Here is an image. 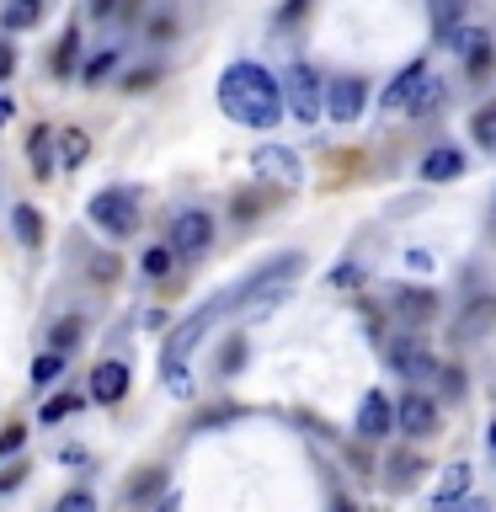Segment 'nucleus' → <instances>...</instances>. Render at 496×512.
<instances>
[{
  "mask_svg": "<svg viewBox=\"0 0 496 512\" xmlns=\"http://www.w3.org/2000/svg\"><path fill=\"white\" fill-rule=\"evenodd\" d=\"M219 107L246 128H272L283 118V86L262 70V64L240 59L219 75Z\"/></svg>",
  "mask_w": 496,
  "mask_h": 512,
  "instance_id": "f257e3e1",
  "label": "nucleus"
},
{
  "mask_svg": "<svg viewBox=\"0 0 496 512\" xmlns=\"http://www.w3.org/2000/svg\"><path fill=\"white\" fill-rule=\"evenodd\" d=\"M86 219H91L102 235L123 240V235L139 230V203H134V192H128V187H102V192L86 203Z\"/></svg>",
  "mask_w": 496,
  "mask_h": 512,
  "instance_id": "f03ea898",
  "label": "nucleus"
},
{
  "mask_svg": "<svg viewBox=\"0 0 496 512\" xmlns=\"http://www.w3.org/2000/svg\"><path fill=\"white\" fill-rule=\"evenodd\" d=\"M283 107L294 112L299 123H320V80L310 64H288L283 75Z\"/></svg>",
  "mask_w": 496,
  "mask_h": 512,
  "instance_id": "7ed1b4c3",
  "label": "nucleus"
},
{
  "mask_svg": "<svg viewBox=\"0 0 496 512\" xmlns=\"http://www.w3.org/2000/svg\"><path fill=\"white\" fill-rule=\"evenodd\" d=\"M208 240H214V219L198 214V208H187V214L171 219V251L176 256H198Z\"/></svg>",
  "mask_w": 496,
  "mask_h": 512,
  "instance_id": "20e7f679",
  "label": "nucleus"
},
{
  "mask_svg": "<svg viewBox=\"0 0 496 512\" xmlns=\"http://www.w3.org/2000/svg\"><path fill=\"white\" fill-rule=\"evenodd\" d=\"M390 368H395V374H406L411 384H427V379L443 374V368L422 352V342H411V336H395V342H390Z\"/></svg>",
  "mask_w": 496,
  "mask_h": 512,
  "instance_id": "39448f33",
  "label": "nucleus"
},
{
  "mask_svg": "<svg viewBox=\"0 0 496 512\" xmlns=\"http://www.w3.org/2000/svg\"><path fill=\"white\" fill-rule=\"evenodd\" d=\"M251 166H256V176H267V182H283V187L299 182V155L283 150V144H256Z\"/></svg>",
  "mask_w": 496,
  "mask_h": 512,
  "instance_id": "423d86ee",
  "label": "nucleus"
},
{
  "mask_svg": "<svg viewBox=\"0 0 496 512\" xmlns=\"http://www.w3.org/2000/svg\"><path fill=\"white\" fill-rule=\"evenodd\" d=\"M128 384H134V374H128V363H118V358L91 368V400H102V406H118L128 395Z\"/></svg>",
  "mask_w": 496,
  "mask_h": 512,
  "instance_id": "0eeeda50",
  "label": "nucleus"
},
{
  "mask_svg": "<svg viewBox=\"0 0 496 512\" xmlns=\"http://www.w3.org/2000/svg\"><path fill=\"white\" fill-rule=\"evenodd\" d=\"M326 112H331L336 123H358V112H363V80L358 75L331 80V86H326Z\"/></svg>",
  "mask_w": 496,
  "mask_h": 512,
  "instance_id": "6e6552de",
  "label": "nucleus"
},
{
  "mask_svg": "<svg viewBox=\"0 0 496 512\" xmlns=\"http://www.w3.org/2000/svg\"><path fill=\"white\" fill-rule=\"evenodd\" d=\"M395 422L411 432V438H427V432H438V406H432L427 395H406L395 406Z\"/></svg>",
  "mask_w": 496,
  "mask_h": 512,
  "instance_id": "1a4fd4ad",
  "label": "nucleus"
},
{
  "mask_svg": "<svg viewBox=\"0 0 496 512\" xmlns=\"http://www.w3.org/2000/svg\"><path fill=\"white\" fill-rule=\"evenodd\" d=\"M422 80H427V64H406V70L390 80V91H384V112H411L416 91H422Z\"/></svg>",
  "mask_w": 496,
  "mask_h": 512,
  "instance_id": "9d476101",
  "label": "nucleus"
},
{
  "mask_svg": "<svg viewBox=\"0 0 496 512\" xmlns=\"http://www.w3.org/2000/svg\"><path fill=\"white\" fill-rule=\"evenodd\" d=\"M390 422H395V406H390L379 390H368L363 406H358V432H363V438H384V432H390Z\"/></svg>",
  "mask_w": 496,
  "mask_h": 512,
  "instance_id": "9b49d317",
  "label": "nucleus"
},
{
  "mask_svg": "<svg viewBox=\"0 0 496 512\" xmlns=\"http://www.w3.org/2000/svg\"><path fill=\"white\" fill-rule=\"evenodd\" d=\"M54 134L59 128H32V139H27V160H32V176H54Z\"/></svg>",
  "mask_w": 496,
  "mask_h": 512,
  "instance_id": "f8f14e48",
  "label": "nucleus"
},
{
  "mask_svg": "<svg viewBox=\"0 0 496 512\" xmlns=\"http://www.w3.org/2000/svg\"><path fill=\"white\" fill-rule=\"evenodd\" d=\"M422 176L427 182H454V176H464V155L454 150V144H443V150H432L422 160Z\"/></svg>",
  "mask_w": 496,
  "mask_h": 512,
  "instance_id": "ddd939ff",
  "label": "nucleus"
},
{
  "mask_svg": "<svg viewBox=\"0 0 496 512\" xmlns=\"http://www.w3.org/2000/svg\"><path fill=\"white\" fill-rule=\"evenodd\" d=\"M11 230H16V240L32 251V246H43V214L32 203H16L11 208Z\"/></svg>",
  "mask_w": 496,
  "mask_h": 512,
  "instance_id": "4468645a",
  "label": "nucleus"
},
{
  "mask_svg": "<svg viewBox=\"0 0 496 512\" xmlns=\"http://www.w3.org/2000/svg\"><path fill=\"white\" fill-rule=\"evenodd\" d=\"M438 38H443V48H448V54H459V59H470V54H475V48H480V43H486V32H475V27H459V22H454V27H443V32H438Z\"/></svg>",
  "mask_w": 496,
  "mask_h": 512,
  "instance_id": "2eb2a0df",
  "label": "nucleus"
},
{
  "mask_svg": "<svg viewBox=\"0 0 496 512\" xmlns=\"http://www.w3.org/2000/svg\"><path fill=\"white\" fill-rule=\"evenodd\" d=\"M38 16H43V0H11V6L0 11V27H6V32H27Z\"/></svg>",
  "mask_w": 496,
  "mask_h": 512,
  "instance_id": "dca6fc26",
  "label": "nucleus"
},
{
  "mask_svg": "<svg viewBox=\"0 0 496 512\" xmlns=\"http://www.w3.org/2000/svg\"><path fill=\"white\" fill-rule=\"evenodd\" d=\"M470 134H475V144H480L486 155H496V102L480 107L475 118H470Z\"/></svg>",
  "mask_w": 496,
  "mask_h": 512,
  "instance_id": "f3484780",
  "label": "nucleus"
},
{
  "mask_svg": "<svg viewBox=\"0 0 496 512\" xmlns=\"http://www.w3.org/2000/svg\"><path fill=\"white\" fill-rule=\"evenodd\" d=\"M464 491H470V470H464V464H454V470L438 480V507H454Z\"/></svg>",
  "mask_w": 496,
  "mask_h": 512,
  "instance_id": "a211bd4d",
  "label": "nucleus"
},
{
  "mask_svg": "<svg viewBox=\"0 0 496 512\" xmlns=\"http://www.w3.org/2000/svg\"><path fill=\"white\" fill-rule=\"evenodd\" d=\"M491 320H496V299H475V304H470V315L459 320V336H480V331L491 326Z\"/></svg>",
  "mask_w": 496,
  "mask_h": 512,
  "instance_id": "6ab92c4d",
  "label": "nucleus"
},
{
  "mask_svg": "<svg viewBox=\"0 0 496 512\" xmlns=\"http://www.w3.org/2000/svg\"><path fill=\"white\" fill-rule=\"evenodd\" d=\"M80 331H86V326H80V315H64L59 326H54V336H48V342H54V352H70V347L80 342Z\"/></svg>",
  "mask_w": 496,
  "mask_h": 512,
  "instance_id": "aec40b11",
  "label": "nucleus"
},
{
  "mask_svg": "<svg viewBox=\"0 0 496 512\" xmlns=\"http://www.w3.org/2000/svg\"><path fill=\"white\" fill-rule=\"evenodd\" d=\"M64 374V352H43L38 363H32V384H54Z\"/></svg>",
  "mask_w": 496,
  "mask_h": 512,
  "instance_id": "412c9836",
  "label": "nucleus"
},
{
  "mask_svg": "<svg viewBox=\"0 0 496 512\" xmlns=\"http://www.w3.org/2000/svg\"><path fill=\"white\" fill-rule=\"evenodd\" d=\"M438 102H443V80H438V75H427V80H422V91H416V102H411V112H432Z\"/></svg>",
  "mask_w": 496,
  "mask_h": 512,
  "instance_id": "4be33fe9",
  "label": "nucleus"
},
{
  "mask_svg": "<svg viewBox=\"0 0 496 512\" xmlns=\"http://www.w3.org/2000/svg\"><path fill=\"white\" fill-rule=\"evenodd\" d=\"M171 256H176L171 246H150V251H144V262H139V267L150 272V278H166V272H171Z\"/></svg>",
  "mask_w": 496,
  "mask_h": 512,
  "instance_id": "5701e85b",
  "label": "nucleus"
},
{
  "mask_svg": "<svg viewBox=\"0 0 496 512\" xmlns=\"http://www.w3.org/2000/svg\"><path fill=\"white\" fill-rule=\"evenodd\" d=\"M86 150H91V144H86V134H75V128H64V171H70V166H80V160H86Z\"/></svg>",
  "mask_w": 496,
  "mask_h": 512,
  "instance_id": "b1692460",
  "label": "nucleus"
},
{
  "mask_svg": "<svg viewBox=\"0 0 496 512\" xmlns=\"http://www.w3.org/2000/svg\"><path fill=\"white\" fill-rule=\"evenodd\" d=\"M75 406H80L75 395H54V400H48V406H43V427H54V422H64V416H70Z\"/></svg>",
  "mask_w": 496,
  "mask_h": 512,
  "instance_id": "393cba45",
  "label": "nucleus"
},
{
  "mask_svg": "<svg viewBox=\"0 0 496 512\" xmlns=\"http://www.w3.org/2000/svg\"><path fill=\"white\" fill-rule=\"evenodd\" d=\"M390 480H395V486H411V480H416V470H422V459H411V454H395L390 459Z\"/></svg>",
  "mask_w": 496,
  "mask_h": 512,
  "instance_id": "a878e982",
  "label": "nucleus"
},
{
  "mask_svg": "<svg viewBox=\"0 0 496 512\" xmlns=\"http://www.w3.org/2000/svg\"><path fill=\"white\" fill-rule=\"evenodd\" d=\"M54 512H96V502H91V491H70V496H59Z\"/></svg>",
  "mask_w": 496,
  "mask_h": 512,
  "instance_id": "bb28decb",
  "label": "nucleus"
},
{
  "mask_svg": "<svg viewBox=\"0 0 496 512\" xmlns=\"http://www.w3.org/2000/svg\"><path fill=\"white\" fill-rule=\"evenodd\" d=\"M464 64H470V75H486V70H491V38L480 43V48H475V54L464 59Z\"/></svg>",
  "mask_w": 496,
  "mask_h": 512,
  "instance_id": "cd10ccee",
  "label": "nucleus"
},
{
  "mask_svg": "<svg viewBox=\"0 0 496 512\" xmlns=\"http://www.w3.org/2000/svg\"><path fill=\"white\" fill-rule=\"evenodd\" d=\"M112 70V54H96L91 64H86V70H80V80H86V86H91V80H102Z\"/></svg>",
  "mask_w": 496,
  "mask_h": 512,
  "instance_id": "c85d7f7f",
  "label": "nucleus"
},
{
  "mask_svg": "<svg viewBox=\"0 0 496 512\" xmlns=\"http://www.w3.org/2000/svg\"><path fill=\"white\" fill-rule=\"evenodd\" d=\"M22 443H27V427H6V432H0V454H16Z\"/></svg>",
  "mask_w": 496,
  "mask_h": 512,
  "instance_id": "c756f323",
  "label": "nucleus"
},
{
  "mask_svg": "<svg viewBox=\"0 0 496 512\" xmlns=\"http://www.w3.org/2000/svg\"><path fill=\"white\" fill-rule=\"evenodd\" d=\"M438 379H443V390H448V395H459V390H464V374H459V368H443Z\"/></svg>",
  "mask_w": 496,
  "mask_h": 512,
  "instance_id": "7c9ffc66",
  "label": "nucleus"
},
{
  "mask_svg": "<svg viewBox=\"0 0 496 512\" xmlns=\"http://www.w3.org/2000/svg\"><path fill=\"white\" fill-rule=\"evenodd\" d=\"M54 64H59V70H70V64H75V32L64 38V48H59V59H54Z\"/></svg>",
  "mask_w": 496,
  "mask_h": 512,
  "instance_id": "2f4dec72",
  "label": "nucleus"
},
{
  "mask_svg": "<svg viewBox=\"0 0 496 512\" xmlns=\"http://www.w3.org/2000/svg\"><path fill=\"white\" fill-rule=\"evenodd\" d=\"M123 0H91V16H118Z\"/></svg>",
  "mask_w": 496,
  "mask_h": 512,
  "instance_id": "473e14b6",
  "label": "nucleus"
},
{
  "mask_svg": "<svg viewBox=\"0 0 496 512\" xmlns=\"http://www.w3.org/2000/svg\"><path fill=\"white\" fill-rule=\"evenodd\" d=\"M11 123V96H0V128Z\"/></svg>",
  "mask_w": 496,
  "mask_h": 512,
  "instance_id": "72a5a7b5",
  "label": "nucleus"
},
{
  "mask_svg": "<svg viewBox=\"0 0 496 512\" xmlns=\"http://www.w3.org/2000/svg\"><path fill=\"white\" fill-rule=\"evenodd\" d=\"M486 448H491V454H496V422L486 427Z\"/></svg>",
  "mask_w": 496,
  "mask_h": 512,
  "instance_id": "f704fd0d",
  "label": "nucleus"
},
{
  "mask_svg": "<svg viewBox=\"0 0 496 512\" xmlns=\"http://www.w3.org/2000/svg\"><path fill=\"white\" fill-rule=\"evenodd\" d=\"M443 512H486V507H475V502H470V507H443Z\"/></svg>",
  "mask_w": 496,
  "mask_h": 512,
  "instance_id": "c9c22d12",
  "label": "nucleus"
},
{
  "mask_svg": "<svg viewBox=\"0 0 496 512\" xmlns=\"http://www.w3.org/2000/svg\"><path fill=\"white\" fill-rule=\"evenodd\" d=\"M491 224H496V203H491Z\"/></svg>",
  "mask_w": 496,
  "mask_h": 512,
  "instance_id": "e433bc0d",
  "label": "nucleus"
}]
</instances>
